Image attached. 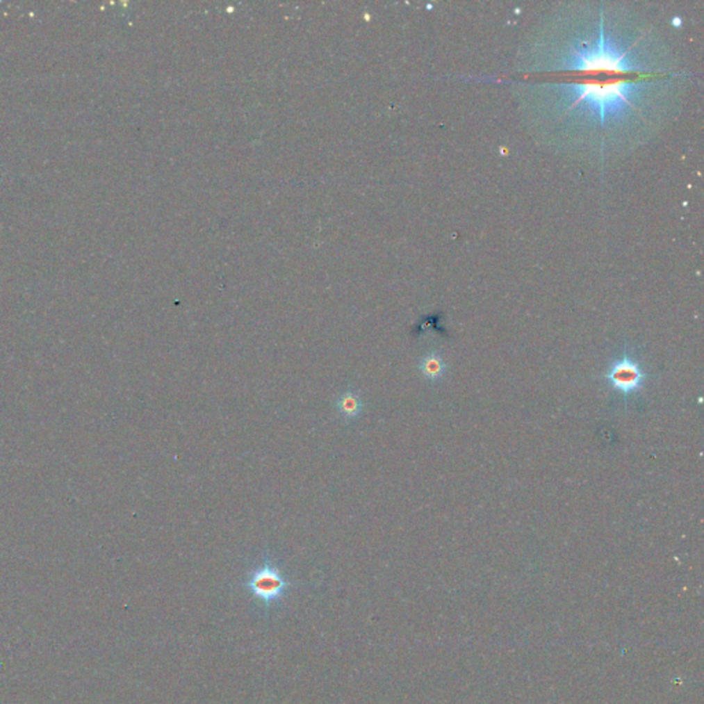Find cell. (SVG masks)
Returning a JSON list of instances; mask_svg holds the SVG:
<instances>
[{
    "mask_svg": "<svg viewBox=\"0 0 704 704\" xmlns=\"http://www.w3.org/2000/svg\"><path fill=\"white\" fill-rule=\"evenodd\" d=\"M563 66L573 70H609V72H633L639 70L628 58V53H621L612 43L608 42L604 25H600V38L593 47L582 46L574 50Z\"/></svg>",
    "mask_w": 704,
    "mask_h": 704,
    "instance_id": "3957f363",
    "label": "cell"
},
{
    "mask_svg": "<svg viewBox=\"0 0 704 704\" xmlns=\"http://www.w3.org/2000/svg\"><path fill=\"white\" fill-rule=\"evenodd\" d=\"M336 409L345 420H352L362 414L363 402L359 393L350 389L341 393L340 398L336 400Z\"/></svg>",
    "mask_w": 704,
    "mask_h": 704,
    "instance_id": "8992f818",
    "label": "cell"
},
{
    "mask_svg": "<svg viewBox=\"0 0 704 704\" xmlns=\"http://www.w3.org/2000/svg\"><path fill=\"white\" fill-rule=\"evenodd\" d=\"M653 375L642 358L640 347L625 341L611 358L601 380L625 407L639 402Z\"/></svg>",
    "mask_w": 704,
    "mask_h": 704,
    "instance_id": "6da1fadb",
    "label": "cell"
},
{
    "mask_svg": "<svg viewBox=\"0 0 704 704\" xmlns=\"http://www.w3.org/2000/svg\"><path fill=\"white\" fill-rule=\"evenodd\" d=\"M563 90L570 92L573 108L578 104H584L589 110L600 115L601 123L609 115H616L632 105L630 98L639 90V84L632 80H590L571 83L563 85Z\"/></svg>",
    "mask_w": 704,
    "mask_h": 704,
    "instance_id": "7a4b0ae2",
    "label": "cell"
},
{
    "mask_svg": "<svg viewBox=\"0 0 704 704\" xmlns=\"http://www.w3.org/2000/svg\"><path fill=\"white\" fill-rule=\"evenodd\" d=\"M293 584L295 582L284 575L279 566L270 556H265L263 563L255 567L244 582L245 589L265 609L281 604Z\"/></svg>",
    "mask_w": 704,
    "mask_h": 704,
    "instance_id": "277c9868",
    "label": "cell"
},
{
    "mask_svg": "<svg viewBox=\"0 0 704 704\" xmlns=\"http://www.w3.org/2000/svg\"><path fill=\"white\" fill-rule=\"evenodd\" d=\"M418 369L431 384H438L448 373V362L439 350H431L420 358Z\"/></svg>",
    "mask_w": 704,
    "mask_h": 704,
    "instance_id": "5b68a950",
    "label": "cell"
}]
</instances>
